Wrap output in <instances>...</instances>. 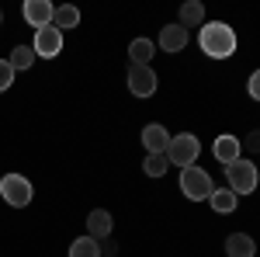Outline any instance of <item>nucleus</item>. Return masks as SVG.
Here are the masks:
<instances>
[{"instance_id":"obj_7","label":"nucleus","mask_w":260,"mask_h":257,"mask_svg":"<svg viewBox=\"0 0 260 257\" xmlns=\"http://www.w3.org/2000/svg\"><path fill=\"white\" fill-rule=\"evenodd\" d=\"M128 91L136 98H153L156 94V73H153V66H128Z\"/></svg>"},{"instance_id":"obj_16","label":"nucleus","mask_w":260,"mask_h":257,"mask_svg":"<svg viewBox=\"0 0 260 257\" xmlns=\"http://www.w3.org/2000/svg\"><path fill=\"white\" fill-rule=\"evenodd\" d=\"M208 202H212V209H215L219 216H225V212H233V209H236V202H240V198L233 195L229 188H215V191L208 195Z\"/></svg>"},{"instance_id":"obj_24","label":"nucleus","mask_w":260,"mask_h":257,"mask_svg":"<svg viewBox=\"0 0 260 257\" xmlns=\"http://www.w3.org/2000/svg\"><path fill=\"white\" fill-rule=\"evenodd\" d=\"M0 21H4V11H0Z\"/></svg>"},{"instance_id":"obj_12","label":"nucleus","mask_w":260,"mask_h":257,"mask_svg":"<svg viewBox=\"0 0 260 257\" xmlns=\"http://www.w3.org/2000/svg\"><path fill=\"white\" fill-rule=\"evenodd\" d=\"M225 254L229 257H253L257 254V243H253L250 233H229V240H225Z\"/></svg>"},{"instance_id":"obj_13","label":"nucleus","mask_w":260,"mask_h":257,"mask_svg":"<svg viewBox=\"0 0 260 257\" xmlns=\"http://www.w3.org/2000/svg\"><path fill=\"white\" fill-rule=\"evenodd\" d=\"M187 45V32L180 28V24H167L160 32V49L163 52H180Z\"/></svg>"},{"instance_id":"obj_10","label":"nucleus","mask_w":260,"mask_h":257,"mask_svg":"<svg viewBox=\"0 0 260 257\" xmlns=\"http://www.w3.org/2000/svg\"><path fill=\"white\" fill-rule=\"evenodd\" d=\"M142 146H146L149 153H167V146H170L167 129H163V125H156V122H149V125L142 129Z\"/></svg>"},{"instance_id":"obj_22","label":"nucleus","mask_w":260,"mask_h":257,"mask_svg":"<svg viewBox=\"0 0 260 257\" xmlns=\"http://www.w3.org/2000/svg\"><path fill=\"white\" fill-rule=\"evenodd\" d=\"M246 91H250V98L260 101V70H253V77L246 80Z\"/></svg>"},{"instance_id":"obj_1","label":"nucleus","mask_w":260,"mask_h":257,"mask_svg":"<svg viewBox=\"0 0 260 257\" xmlns=\"http://www.w3.org/2000/svg\"><path fill=\"white\" fill-rule=\"evenodd\" d=\"M198 45H201V52L212 56V60H229L236 52V32L225 21H208L198 32Z\"/></svg>"},{"instance_id":"obj_6","label":"nucleus","mask_w":260,"mask_h":257,"mask_svg":"<svg viewBox=\"0 0 260 257\" xmlns=\"http://www.w3.org/2000/svg\"><path fill=\"white\" fill-rule=\"evenodd\" d=\"M35 56H42V60H56L62 52V32L56 28V24H45V28H39L35 32Z\"/></svg>"},{"instance_id":"obj_19","label":"nucleus","mask_w":260,"mask_h":257,"mask_svg":"<svg viewBox=\"0 0 260 257\" xmlns=\"http://www.w3.org/2000/svg\"><path fill=\"white\" fill-rule=\"evenodd\" d=\"M11 70L18 73V70H28L31 63H35V49H28V45H14V52H11Z\"/></svg>"},{"instance_id":"obj_17","label":"nucleus","mask_w":260,"mask_h":257,"mask_svg":"<svg viewBox=\"0 0 260 257\" xmlns=\"http://www.w3.org/2000/svg\"><path fill=\"white\" fill-rule=\"evenodd\" d=\"M70 257H101V240L77 237L73 243H70Z\"/></svg>"},{"instance_id":"obj_15","label":"nucleus","mask_w":260,"mask_h":257,"mask_svg":"<svg viewBox=\"0 0 260 257\" xmlns=\"http://www.w3.org/2000/svg\"><path fill=\"white\" fill-rule=\"evenodd\" d=\"M153 52H156V45L149 39H136L132 45H128V56H132V66H149V60H153Z\"/></svg>"},{"instance_id":"obj_21","label":"nucleus","mask_w":260,"mask_h":257,"mask_svg":"<svg viewBox=\"0 0 260 257\" xmlns=\"http://www.w3.org/2000/svg\"><path fill=\"white\" fill-rule=\"evenodd\" d=\"M11 83H14V70H11V63H7V60H0V94H4Z\"/></svg>"},{"instance_id":"obj_18","label":"nucleus","mask_w":260,"mask_h":257,"mask_svg":"<svg viewBox=\"0 0 260 257\" xmlns=\"http://www.w3.org/2000/svg\"><path fill=\"white\" fill-rule=\"evenodd\" d=\"M52 24H56L59 32H66V28H77V24H80V11H77L73 4H66V7H56V18H52Z\"/></svg>"},{"instance_id":"obj_11","label":"nucleus","mask_w":260,"mask_h":257,"mask_svg":"<svg viewBox=\"0 0 260 257\" xmlns=\"http://www.w3.org/2000/svg\"><path fill=\"white\" fill-rule=\"evenodd\" d=\"M111 226H115V219H111V212H104V209H94L90 216H87V237H111Z\"/></svg>"},{"instance_id":"obj_14","label":"nucleus","mask_w":260,"mask_h":257,"mask_svg":"<svg viewBox=\"0 0 260 257\" xmlns=\"http://www.w3.org/2000/svg\"><path fill=\"white\" fill-rule=\"evenodd\" d=\"M201 24H205V4L201 0H187L180 7V28L187 32V28H201Z\"/></svg>"},{"instance_id":"obj_23","label":"nucleus","mask_w":260,"mask_h":257,"mask_svg":"<svg viewBox=\"0 0 260 257\" xmlns=\"http://www.w3.org/2000/svg\"><path fill=\"white\" fill-rule=\"evenodd\" d=\"M246 150H250V153H260V132H250V136H246Z\"/></svg>"},{"instance_id":"obj_2","label":"nucleus","mask_w":260,"mask_h":257,"mask_svg":"<svg viewBox=\"0 0 260 257\" xmlns=\"http://www.w3.org/2000/svg\"><path fill=\"white\" fill-rule=\"evenodd\" d=\"M225 178H229V191L240 198V195H250V191L257 188L260 174H257V167H253V160L240 157V160H233V163L225 167Z\"/></svg>"},{"instance_id":"obj_9","label":"nucleus","mask_w":260,"mask_h":257,"mask_svg":"<svg viewBox=\"0 0 260 257\" xmlns=\"http://www.w3.org/2000/svg\"><path fill=\"white\" fill-rule=\"evenodd\" d=\"M240 150H243V142L236 136H229V132H222V136L212 142V157L219 160L222 167H229L233 160H240Z\"/></svg>"},{"instance_id":"obj_5","label":"nucleus","mask_w":260,"mask_h":257,"mask_svg":"<svg viewBox=\"0 0 260 257\" xmlns=\"http://www.w3.org/2000/svg\"><path fill=\"white\" fill-rule=\"evenodd\" d=\"M0 195H4L7 205L24 209V205L35 198V191H31V181L28 178H21V174H4V178H0Z\"/></svg>"},{"instance_id":"obj_3","label":"nucleus","mask_w":260,"mask_h":257,"mask_svg":"<svg viewBox=\"0 0 260 257\" xmlns=\"http://www.w3.org/2000/svg\"><path fill=\"white\" fill-rule=\"evenodd\" d=\"M198 153H201V142H198V136H191V132L170 136V146H167V160H170L174 167H194Z\"/></svg>"},{"instance_id":"obj_20","label":"nucleus","mask_w":260,"mask_h":257,"mask_svg":"<svg viewBox=\"0 0 260 257\" xmlns=\"http://www.w3.org/2000/svg\"><path fill=\"white\" fill-rule=\"evenodd\" d=\"M167 163H170L167 153H149L142 167H146V174H149V178H163V174H167Z\"/></svg>"},{"instance_id":"obj_8","label":"nucleus","mask_w":260,"mask_h":257,"mask_svg":"<svg viewBox=\"0 0 260 257\" xmlns=\"http://www.w3.org/2000/svg\"><path fill=\"white\" fill-rule=\"evenodd\" d=\"M21 14H24V21L39 32V28H45V24H52V18H56V7L49 4V0H28L24 7H21Z\"/></svg>"},{"instance_id":"obj_4","label":"nucleus","mask_w":260,"mask_h":257,"mask_svg":"<svg viewBox=\"0 0 260 257\" xmlns=\"http://www.w3.org/2000/svg\"><path fill=\"white\" fill-rule=\"evenodd\" d=\"M180 191L191 198V202H205V198L215 191V184H212V178L201 167H184L180 170Z\"/></svg>"}]
</instances>
